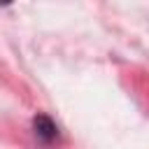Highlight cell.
Returning <instances> with one entry per match:
<instances>
[{
	"label": "cell",
	"mask_w": 149,
	"mask_h": 149,
	"mask_svg": "<svg viewBox=\"0 0 149 149\" xmlns=\"http://www.w3.org/2000/svg\"><path fill=\"white\" fill-rule=\"evenodd\" d=\"M33 130H35V135H37L42 142H51V140L58 137V128H56V123H54L47 114H37V116L33 119Z\"/></svg>",
	"instance_id": "cell-1"
}]
</instances>
